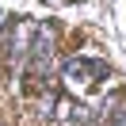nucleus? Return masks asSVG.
<instances>
[{
    "label": "nucleus",
    "mask_w": 126,
    "mask_h": 126,
    "mask_svg": "<svg viewBox=\"0 0 126 126\" xmlns=\"http://www.w3.org/2000/svg\"><path fill=\"white\" fill-rule=\"evenodd\" d=\"M8 31V16H4V12H0V34Z\"/></svg>",
    "instance_id": "39448f33"
},
{
    "label": "nucleus",
    "mask_w": 126,
    "mask_h": 126,
    "mask_svg": "<svg viewBox=\"0 0 126 126\" xmlns=\"http://www.w3.org/2000/svg\"><path fill=\"white\" fill-rule=\"evenodd\" d=\"M54 38H57L54 23H38V34H34L31 57H27V65H23L27 88H31L34 80H46V77H50V69H54Z\"/></svg>",
    "instance_id": "f257e3e1"
},
{
    "label": "nucleus",
    "mask_w": 126,
    "mask_h": 126,
    "mask_svg": "<svg viewBox=\"0 0 126 126\" xmlns=\"http://www.w3.org/2000/svg\"><path fill=\"white\" fill-rule=\"evenodd\" d=\"M34 34H38V23H34V19H27V16H19L16 27L8 31V57H12V65H19V69L27 65L31 46H34Z\"/></svg>",
    "instance_id": "f03ea898"
},
{
    "label": "nucleus",
    "mask_w": 126,
    "mask_h": 126,
    "mask_svg": "<svg viewBox=\"0 0 126 126\" xmlns=\"http://www.w3.org/2000/svg\"><path fill=\"white\" fill-rule=\"evenodd\" d=\"M107 77V65L95 61V57H65L61 61V80H69V84H95V80Z\"/></svg>",
    "instance_id": "7ed1b4c3"
},
{
    "label": "nucleus",
    "mask_w": 126,
    "mask_h": 126,
    "mask_svg": "<svg viewBox=\"0 0 126 126\" xmlns=\"http://www.w3.org/2000/svg\"><path fill=\"white\" fill-rule=\"evenodd\" d=\"M95 126H126V99L122 95H107L95 107Z\"/></svg>",
    "instance_id": "20e7f679"
}]
</instances>
